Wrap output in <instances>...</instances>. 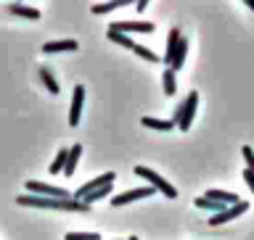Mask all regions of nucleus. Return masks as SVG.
I'll return each instance as SVG.
<instances>
[{"mask_svg":"<svg viewBox=\"0 0 254 240\" xmlns=\"http://www.w3.org/2000/svg\"><path fill=\"white\" fill-rule=\"evenodd\" d=\"M19 206H29V209H53V211H90V206L74 201V198H43L35 193H24L16 198Z\"/></svg>","mask_w":254,"mask_h":240,"instance_id":"nucleus-1","label":"nucleus"},{"mask_svg":"<svg viewBox=\"0 0 254 240\" xmlns=\"http://www.w3.org/2000/svg\"><path fill=\"white\" fill-rule=\"evenodd\" d=\"M196 106H198V93L190 90L188 98L183 100L180 106L175 108V114H172L175 127H180L183 132H188V130H190V122H193V114H196Z\"/></svg>","mask_w":254,"mask_h":240,"instance_id":"nucleus-2","label":"nucleus"},{"mask_svg":"<svg viewBox=\"0 0 254 240\" xmlns=\"http://www.w3.org/2000/svg\"><path fill=\"white\" fill-rule=\"evenodd\" d=\"M135 174L146 180V182H148V185L154 188V190H159V193H164L167 198H170V201H172V198H178V190H175V188L170 185V182H167V180L162 177V174H156L154 169H148V166H135Z\"/></svg>","mask_w":254,"mask_h":240,"instance_id":"nucleus-3","label":"nucleus"},{"mask_svg":"<svg viewBox=\"0 0 254 240\" xmlns=\"http://www.w3.org/2000/svg\"><path fill=\"white\" fill-rule=\"evenodd\" d=\"M156 27L151 21H111L109 32H122V35H132V32H140V35H151Z\"/></svg>","mask_w":254,"mask_h":240,"instance_id":"nucleus-4","label":"nucleus"},{"mask_svg":"<svg viewBox=\"0 0 254 240\" xmlns=\"http://www.w3.org/2000/svg\"><path fill=\"white\" fill-rule=\"evenodd\" d=\"M27 193L45 195V198H71L69 190H64V188H53V185H48V182H37V180H29V182H27Z\"/></svg>","mask_w":254,"mask_h":240,"instance_id":"nucleus-5","label":"nucleus"},{"mask_svg":"<svg viewBox=\"0 0 254 240\" xmlns=\"http://www.w3.org/2000/svg\"><path fill=\"white\" fill-rule=\"evenodd\" d=\"M246 211H249V203H246V201H238V203H233V206H228V209H222L220 214H212V217H209V225H212V227L225 225V222L241 217V214H246Z\"/></svg>","mask_w":254,"mask_h":240,"instance_id":"nucleus-6","label":"nucleus"},{"mask_svg":"<svg viewBox=\"0 0 254 240\" xmlns=\"http://www.w3.org/2000/svg\"><path fill=\"white\" fill-rule=\"evenodd\" d=\"M154 195V188L146 185V188H135V190H125L122 195H114L111 198V206L114 209H119V206H127V203H132V201H140V198H151Z\"/></svg>","mask_w":254,"mask_h":240,"instance_id":"nucleus-7","label":"nucleus"},{"mask_svg":"<svg viewBox=\"0 0 254 240\" xmlns=\"http://www.w3.org/2000/svg\"><path fill=\"white\" fill-rule=\"evenodd\" d=\"M114 177H117L114 172L101 174V177H95V180H90V182H85V185L79 188L77 193H71V198H74V201H82L87 193H93V190H98V188H103V185H114Z\"/></svg>","mask_w":254,"mask_h":240,"instance_id":"nucleus-8","label":"nucleus"},{"mask_svg":"<svg viewBox=\"0 0 254 240\" xmlns=\"http://www.w3.org/2000/svg\"><path fill=\"white\" fill-rule=\"evenodd\" d=\"M82 106H85V87L77 85L74 87V98H71V108H69V124L77 127L82 119Z\"/></svg>","mask_w":254,"mask_h":240,"instance_id":"nucleus-9","label":"nucleus"},{"mask_svg":"<svg viewBox=\"0 0 254 240\" xmlns=\"http://www.w3.org/2000/svg\"><path fill=\"white\" fill-rule=\"evenodd\" d=\"M79 156H82V145L79 143H74V145L69 148V156H66V164H64V177H71L79 164Z\"/></svg>","mask_w":254,"mask_h":240,"instance_id":"nucleus-10","label":"nucleus"},{"mask_svg":"<svg viewBox=\"0 0 254 240\" xmlns=\"http://www.w3.org/2000/svg\"><path fill=\"white\" fill-rule=\"evenodd\" d=\"M180 29L178 27H172L170 29V35H167V50H164V55H162V61L170 66V61H172V55H175V50H178V43H180Z\"/></svg>","mask_w":254,"mask_h":240,"instance_id":"nucleus-11","label":"nucleus"},{"mask_svg":"<svg viewBox=\"0 0 254 240\" xmlns=\"http://www.w3.org/2000/svg\"><path fill=\"white\" fill-rule=\"evenodd\" d=\"M79 43L77 40H53V43L43 45V53H61V50H77Z\"/></svg>","mask_w":254,"mask_h":240,"instance_id":"nucleus-12","label":"nucleus"},{"mask_svg":"<svg viewBox=\"0 0 254 240\" xmlns=\"http://www.w3.org/2000/svg\"><path fill=\"white\" fill-rule=\"evenodd\" d=\"M5 8H8L13 16H21V19H29V21H37V19H40V11H37V8H29V5H24V3H11V5H5Z\"/></svg>","mask_w":254,"mask_h":240,"instance_id":"nucleus-13","label":"nucleus"},{"mask_svg":"<svg viewBox=\"0 0 254 240\" xmlns=\"http://www.w3.org/2000/svg\"><path fill=\"white\" fill-rule=\"evenodd\" d=\"M204 198H214V201H220V203H225V206H233V203L241 201V198H238L236 193H228V190H214V188L206 190Z\"/></svg>","mask_w":254,"mask_h":240,"instance_id":"nucleus-14","label":"nucleus"},{"mask_svg":"<svg viewBox=\"0 0 254 240\" xmlns=\"http://www.w3.org/2000/svg\"><path fill=\"white\" fill-rule=\"evenodd\" d=\"M186 55H188V40L186 37H180V43H178V50H175L172 55V61H170V69L178 71L183 63H186Z\"/></svg>","mask_w":254,"mask_h":240,"instance_id":"nucleus-15","label":"nucleus"},{"mask_svg":"<svg viewBox=\"0 0 254 240\" xmlns=\"http://www.w3.org/2000/svg\"><path fill=\"white\" fill-rule=\"evenodd\" d=\"M127 3H135V0H106V3H95L90 11H93L95 16H103V13L114 11V8H122V5H127Z\"/></svg>","mask_w":254,"mask_h":240,"instance_id":"nucleus-16","label":"nucleus"},{"mask_svg":"<svg viewBox=\"0 0 254 240\" xmlns=\"http://www.w3.org/2000/svg\"><path fill=\"white\" fill-rule=\"evenodd\" d=\"M40 79H43V85H45V90L51 93V95H59L61 93V87H59V82H56V77H53V71L48 69V66H43L40 69Z\"/></svg>","mask_w":254,"mask_h":240,"instance_id":"nucleus-17","label":"nucleus"},{"mask_svg":"<svg viewBox=\"0 0 254 240\" xmlns=\"http://www.w3.org/2000/svg\"><path fill=\"white\" fill-rule=\"evenodd\" d=\"M162 90H164L167 98H172V95L178 93V82H175V69H170V66H167V71L162 74Z\"/></svg>","mask_w":254,"mask_h":240,"instance_id":"nucleus-18","label":"nucleus"},{"mask_svg":"<svg viewBox=\"0 0 254 240\" xmlns=\"http://www.w3.org/2000/svg\"><path fill=\"white\" fill-rule=\"evenodd\" d=\"M143 127H148V130H159V132H170L175 130V122H162V119H154V116H143Z\"/></svg>","mask_w":254,"mask_h":240,"instance_id":"nucleus-19","label":"nucleus"},{"mask_svg":"<svg viewBox=\"0 0 254 240\" xmlns=\"http://www.w3.org/2000/svg\"><path fill=\"white\" fill-rule=\"evenodd\" d=\"M196 209H206V211H212V214H220L222 209H228L225 203H220V201H214V198H196Z\"/></svg>","mask_w":254,"mask_h":240,"instance_id":"nucleus-20","label":"nucleus"},{"mask_svg":"<svg viewBox=\"0 0 254 240\" xmlns=\"http://www.w3.org/2000/svg\"><path fill=\"white\" fill-rule=\"evenodd\" d=\"M132 53H135V55H140V58H143V61H148V63H159V61H162L154 50H148L146 45H138V43L132 45Z\"/></svg>","mask_w":254,"mask_h":240,"instance_id":"nucleus-21","label":"nucleus"},{"mask_svg":"<svg viewBox=\"0 0 254 240\" xmlns=\"http://www.w3.org/2000/svg\"><path fill=\"white\" fill-rule=\"evenodd\" d=\"M111 193V185H103V188H98V190H93V193H87L79 203H85V206H90V203H95V201H101V198H106Z\"/></svg>","mask_w":254,"mask_h":240,"instance_id":"nucleus-22","label":"nucleus"},{"mask_svg":"<svg viewBox=\"0 0 254 240\" xmlns=\"http://www.w3.org/2000/svg\"><path fill=\"white\" fill-rule=\"evenodd\" d=\"M106 37L111 40V43H117V45H122V48H127V50H132V37L130 35H122V32H106Z\"/></svg>","mask_w":254,"mask_h":240,"instance_id":"nucleus-23","label":"nucleus"},{"mask_svg":"<svg viewBox=\"0 0 254 240\" xmlns=\"http://www.w3.org/2000/svg\"><path fill=\"white\" fill-rule=\"evenodd\" d=\"M66 156H69V148H61L59 153H56L53 164H51V174H61V172H64V164H66Z\"/></svg>","mask_w":254,"mask_h":240,"instance_id":"nucleus-24","label":"nucleus"},{"mask_svg":"<svg viewBox=\"0 0 254 240\" xmlns=\"http://www.w3.org/2000/svg\"><path fill=\"white\" fill-rule=\"evenodd\" d=\"M64 240H101L98 233H66Z\"/></svg>","mask_w":254,"mask_h":240,"instance_id":"nucleus-25","label":"nucleus"},{"mask_svg":"<svg viewBox=\"0 0 254 240\" xmlns=\"http://www.w3.org/2000/svg\"><path fill=\"white\" fill-rule=\"evenodd\" d=\"M241 156H244V161H246V169H254V150L249 145L241 148Z\"/></svg>","mask_w":254,"mask_h":240,"instance_id":"nucleus-26","label":"nucleus"},{"mask_svg":"<svg viewBox=\"0 0 254 240\" xmlns=\"http://www.w3.org/2000/svg\"><path fill=\"white\" fill-rule=\"evenodd\" d=\"M244 180H246V185H249V190L254 193V169H244Z\"/></svg>","mask_w":254,"mask_h":240,"instance_id":"nucleus-27","label":"nucleus"},{"mask_svg":"<svg viewBox=\"0 0 254 240\" xmlns=\"http://www.w3.org/2000/svg\"><path fill=\"white\" fill-rule=\"evenodd\" d=\"M148 8V0H135V11H146Z\"/></svg>","mask_w":254,"mask_h":240,"instance_id":"nucleus-28","label":"nucleus"},{"mask_svg":"<svg viewBox=\"0 0 254 240\" xmlns=\"http://www.w3.org/2000/svg\"><path fill=\"white\" fill-rule=\"evenodd\" d=\"M244 3H246V8H252V11H254V0H244Z\"/></svg>","mask_w":254,"mask_h":240,"instance_id":"nucleus-29","label":"nucleus"},{"mask_svg":"<svg viewBox=\"0 0 254 240\" xmlns=\"http://www.w3.org/2000/svg\"><path fill=\"white\" fill-rule=\"evenodd\" d=\"M127 240H138V238H135V235H132V238H127Z\"/></svg>","mask_w":254,"mask_h":240,"instance_id":"nucleus-30","label":"nucleus"}]
</instances>
